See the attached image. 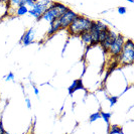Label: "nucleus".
Returning a JSON list of instances; mask_svg holds the SVG:
<instances>
[{
    "label": "nucleus",
    "mask_w": 134,
    "mask_h": 134,
    "mask_svg": "<svg viewBox=\"0 0 134 134\" xmlns=\"http://www.w3.org/2000/svg\"><path fill=\"white\" fill-rule=\"evenodd\" d=\"M118 99H119V96H112V97H109L108 100H109V103H110V106L113 107L115 104L118 102Z\"/></svg>",
    "instance_id": "16"
},
{
    "label": "nucleus",
    "mask_w": 134,
    "mask_h": 134,
    "mask_svg": "<svg viewBox=\"0 0 134 134\" xmlns=\"http://www.w3.org/2000/svg\"><path fill=\"white\" fill-rule=\"evenodd\" d=\"M25 103H26V106L28 109H31V101L29 98H25Z\"/></svg>",
    "instance_id": "19"
},
{
    "label": "nucleus",
    "mask_w": 134,
    "mask_h": 134,
    "mask_svg": "<svg viewBox=\"0 0 134 134\" xmlns=\"http://www.w3.org/2000/svg\"><path fill=\"white\" fill-rule=\"evenodd\" d=\"M34 38H35V30L34 28H29L21 37L20 42H22L23 46H29L34 41Z\"/></svg>",
    "instance_id": "7"
},
{
    "label": "nucleus",
    "mask_w": 134,
    "mask_h": 134,
    "mask_svg": "<svg viewBox=\"0 0 134 134\" xmlns=\"http://www.w3.org/2000/svg\"><path fill=\"white\" fill-rule=\"evenodd\" d=\"M62 29V25H60V22L59 19L54 20L53 23H51V27L47 31V35H54V34H57L59 30Z\"/></svg>",
    "instance_id": "10"
},
{
    "label": "nucleus",
    "mask_w": 134,
    "mask_h": 134,
    "mask_svg": "<svg viewBox=\"0 0 134 134\" xmlns=\"http://www.w3.org/2000/svg\"><path fill=\"white\" fill-rule=\"evenodd\" d=\"M101 118L105 121V123L107 124V129L109 130V127H110V118L112 116V113L111 112H100Z\"/></svg>",
    "instance_id": "12"
},
{
    "label": "nucleus",
    "mask_w": 134,
    "mask_h": 134,
    "mask_svg": "<svg viewBox=\"0 0 134 134\" xmlns=\"http://www.w3.org/2000/svg\"><path fill=\"white\" fill-rule=\"evenodd\" d=\"M5 132V129L3 127V124H2V122L0 121V134H4Z\"/></svg>",
    "instance_id": "20"
},
{
    "label": "nucleus",
    "mask_w": 134,
    "mask_h": 134,
    "mask_svg": "<svg viewBox=\"0 0 134 134\" xmlns=\"http://www.w3.org/2000/svg\"><path fill=\"white\" fill-rule=\"evenodd\" d=\"M4 134H13V133H10V132H7V131H5V132H4Z\"/></svg>",
    "instance_id": "24"
},
{
    "label": "nucleus",
    "mask_w": 134,
    "mask_h": 134,
    "mask_svg": "<svg viewBox=\"0 0 134 134\" xmlns=\"http://www.w3.org/2000/svg\"><path fill=\"white\" fill-rule=\"evenodd\" d=\"M108 134H124V132H123L121 127H119L116 124H113L111 128L108 130Z\"/></svg>",
    "instance_id": "13"
},
{
    "label": "nucleus",
    "mask_w": 134,
    "mask_h": 134,
    "mask_svg": "<svg viewBox=\"0 0 134 134\" xmlns=\"http://www.w3.org/2000/svg\"><path fill=\"white\" fill-rule=\"evenodd\" d=\"M117 36V34H115L114 31H112V30H110V34L109 35L107 36V38L104 40L103 42H101V47L103 48V51L105 52V53H108L109 52V48L111 47V44H112V41L114 40V38Z\"/></svg>",
    "instance_id": "8"
},
{
    "label": "nucleus",
    "mask_w": 134,
    "mask_h": 134,
    "mask_svg": "<svg viewBox=\"0 0 134 134\" xmlns=\"http://www.w3.org/2000/svg\"><path fill=\"white\" fill-rule=\"evenodd\" d=\"M118 65L122 67L129 66L134 63V43L132 40H126L119 57L117 58Z\"/></svg>",
    "instance_id": "2"
},
{
    "label": "nucleus",
    "mask_w": 134,
    "mask_h": 134,
    "mask_svg": "<svg viewBox=\"0 0 134 134\" xmlns=\"http://www.w3.org/2000/svg\"><path fill=\"white\" fill-rule=\"evenodd\" d=\"M51 4H52L51 0H42L40 2L37 1L32 8L28 9V13L34 16V18H36V20H40L42 14L47 11V8L51 6Z\"/></svg>",
    "instance_id": "4"
},
{
    "label": "nucleus",
    "mask_w": 134,
    "mask_h": 134,
    "mask_svg": "<svg viewBox=\"0 0 134 134\" xmlns=\"http://www.w3.org/2000/svg\"><path fill=\"white\" fill-rule=\"evenodd\" d=\"M100 118H101L100 112H96V113L91 114L90 118H89V121H90V123H94L95 121H97L98 119H100Z\"/></svg>",
    "instance_id": "15"
},
{
    "label": "nucleus",
    "mask_w": 134,
    "mask_h": 134,
    "mask_svg": "<svg viewBox=\"0 0 134 134\" xmlns=\"http://www.w3.org/2000/svg\"><path fill=\"white\" fill-rule=\"evenodd\" d=\"M80 36H81L82 41H83V43H85V44H87V46H90V44H91V42H92V37H91V34H90V31L83 32Z\"/></svg>",
    "instance_id": "11"
},
{
    "label": "nucleus",
    "mask_w": 134,
    "mask_h": 134,
    "mask_svg": "<svg viewBox=\"0 0 134 134\" xmlns=\"http://www.w3.org/2000/svg\"><path fill=\"white\" fill-rule=\"evenodd\" d=\"M92 22H93V20H91L90 18L78 14V16L75 18L74 21L70 24V26L68 27L67 29L71 35H74V36L79 35L80 36L83 32L90 30Z\"/></svg>",
    "instance_id": "1"
},
{
    "label": "nucleus",
    "mask_w": 134,
    "mask_h": 134,
    "mask_svg": "<svg viewBox=\"0 0 134 134\" xmlns=\"http://www.w3.org/2000/svg\"><path fill=\"white\" fill-rule=\"evenodd\" d=\"M15 13L17 16H22V15H25L26 13H28V8H27L26 5H21V6H18L17 9L15 10Z\"/></svg>",
    "instance_id": "14"
},
{
    "label": "nucleus",
    "mask_w": 134,
    "mask_h": 134,
    "mask_svg": "<svg viewBox=\"0 0 134 134\" xmlns=\"http://www.w3.org/2000/svg\"><path fill=\"white\" fill-rule=\"evenodd\" d=\"M68 8L66 5H64L60 2H52L51 6L47 9V11L42 14L41 19L47 20L49 23H53L54 20L59 19L60 15L67 11Z\"/></svg>",
    "instance_id": "3"
},
{
    "label": "nucleus",
    "mask_w": 134,
    "mask_h": 134,
    "mask_svg": "<svg viewBox=\"0 0 134 134\" xmlns=\"http://www.w3.org/2000/svg\"><path fill=\"white\" fill-rule=\"evenodd\" d=\"M4 79H5L7 82H9V81L14 82V74L12 73V72H10V73L7 75V76H5V77H4Z\"/></svg>",
    "instance_id": "17"
},
{
    "label": "nucleus",
    "mask_w": 134,
    "mask_h": 134,
    "mask_svg": "<svg viewBox=\"0 0 134 134\" xmlns=\"http://www.w3.org/2000/svg\"><path fill=\"white\" fill-rule=\"evenodd\" d=\"M7 1H8V0H0V3H4V2L6 3Z\"/></svg>",
    "instance_id": "22"
},
{
    "label": "nucleus",
    "mask_w": 134,
    "mask_h": 134,
    "mask_svg": "<svg viewBox=\"0 0 134 134\" xmlns=\"http://www.w3.org/2000/svg\"><path fill=\"white\" fill-rule=\"evenodd\" d=\"M78 90H85V87H84L83 82H82L81 79H79V80H75L74 82H73V84H72V85L69 87V89H68L69 94L71 95V96L74 94L76 91H78Z\"/></svg>",
    "instance_id": "9"
},
{
    "label": "nucleus",
    "mask_w": 134,
    "mask_h": 134,
    "mask_svg": "<svg viewBox=\"0 0 134 134\" xmlns=\"http://www.w3.org/2000/svg\"><path fill=\"white\" fill-rule=\"evenodd\" d=\"M126 11H127V8H126V7H124V6L118 7V13L121 14V15L126 13Z\"/></svg>",
    "instance_id": "18"
},
{
    "label": "nucleus",
    "mask_w": 134,
    "mask_h": 134,
    "mask_svg": "<svg viewBox=\"0 0 134 134\" xmlns=\"http://www.w3.org/2000/svg\"><path fill=\"white\" fill-rule=\"evenodd\" d=\"M124 42H125L124 36L122 34H117V36L112 41V44H111V47L109 48V52H108V53H110L112 58L117 59L119 57L121 51L123 48V46H124Z\"/></svg>",
    "instance_id": "5"
},
{
    "label": "nucleus",
    "mask_w": 134,
    "mask_h": 134,
    "mask_svg": "<svg viewBox=\"0 0 134 134\" xmlns=\"http://www.w3.org/2000/svg\"><path fill=\"white\" fill-rule=\"evenodd\" d=\"M31 1H34V3H36V2H37V0H31Z\"/></svg>",
    "instance_id": "25"
},
{
    "label": "nucleus",
    "mask_w": 134,
    "mask_h": 134,
    "mask_svg": "<svg viewBox=\"0 0 134 134\" xmlns=\"http://www.w3.org/2000/svg\"><path fill=\"white\" fill-rule=\"evenodd\" d=\"M34 94L36 95L37 97H38V94H40V90L37 89V87L35 86V85H34Z\"/></svg>",
    "instance_id": "21"
},
{
    "label": "nucleus",
    "mask_w": 134,
    "mask_h": 134,
    "mask_svg": "<svg viewBox=\"0 0 134 134\" xmlns=\"http://www.w3.org/2000/svg\"><path fill=\"white\" fill-rule=\"evenodd\" d=\"M126 1H128V2H130V3H133L134 0H126Z\"/></svg>",
    "instance_id": "23"
},
{
    "label": "nucleus",
    "mask_w": 134,
    "mask_h": 134,
    "mask_svg": "<svg viewBox=\"0 0 134 134\" xmlns=\"http://www.w3.org/2000/svg\"><path fill=\"white\" fill-rule=\"evenodd\" d=\"M77 16H78V13H76L75 11L71 10V9H68L65 13L62 14L60 17L59 18L60 25H62V29H67Z\"/></svg>",
    "instance_id": "6"
}]
</instances>
